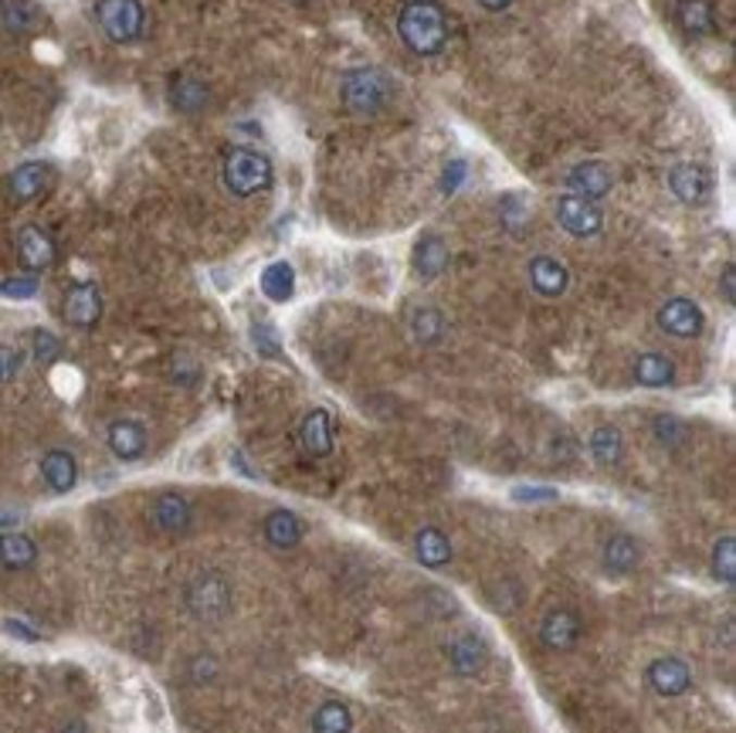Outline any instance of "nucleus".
<instances>
[{"mask_svg":"<svg viewBox=\"0 0 736 733\" xmlns=\"http://www.w3.org/2000/svg\"><path fill=\"white\" fill-rule=\"evenodd\" d=\"M398 35L401 41L421 54V59H435L448 45V17L438 0H408L398 14Z\"/></svg>","mask_w":736,"mask_h":733,"instance_id":"f257e3e1","label":"nucleus"},{"mask_svg":"<svg viewBox=\"0 0 736 733\" xmlns=\"http://www.w3.org/2000/svg\"><path fill=\"white\" fill-rule=\"evenodd\" d=\"M339 96H344V105L357 116H377L394 102V86L390 78L377 69H353L339 82Z\"/></svg>","mask_w":736,"mask_h":733,"instance_id":"f03ea898","label":"nucleus"},{"mask_svg":"<svg viewBox=\"0 0 736 733\" xmlns=\"http://www.w3.org/2000/svg\"><path fill=\"white\" fill-rule=\"evenodd\" d=\"M272 160L262 150H248V147H235L228 157H224V187H228L235 197H254L272 187Z\"/></svg>","mask_w":736,"mask_h":733,"instance_id":"7ed1b4c3","label":"nucleus"},{"mask_svg":"<svg viewBox=\"0 0 736 733\" xmlns=\"http://www.w3.org/2000/svg\"><path fill=\"white\" fill-rule=\"evenodd\" d=\"M184 605L197 622H221L232 611V584L221 571L194 574L184 587Z\"/></svg>","mask_w":736,"mask_h":733,"instance_id":"20e7f679","label":"nucleus"},{"mask_svg":"<svg viewBox=\"0 0 736 733\" xmlns=\"http://www.w3.org/2000/svg\"><path fill=\"white\" fill-rule=\"evenodd\" d=\"M96 21L109 41L133 45L144 38L147 11L139 0H96Z\"/></svg>","mask_w":736,"mask_h":733,"instance_id":"39448f33","label":"nucleus"},{"mask_svg":"<svg viewBox=\"0 0 736 733\" xmlns=\"http://www.w3.org/2000/svg\"><path fill=\"white\" fill-rule=\"evenodd\" d=\"M557 224L574 238H590L604 228V211L594 201H584V197H577V194H567L557 201Z\"/></svg>","mask_w":736,"mask_h":733,"instance_id":"423d86ee","label":"nucleus"},{"mask_svg":"<svg viewBox=\"0 0 736 733\" xmlns=\"http://www.w3.org/2000/svg\"><path fill=\"white\" fill-rule=\"evenodd\" d=\"M659 326H662L669 336H675V340H693V336L702 333L706 316H702V309H699L693 299L675 296V299H669V302L659 309Z\"/></svg>","mask_w":736,"mask_h":733,"instance_id":"0eeeda50","label":"nucleus"},{"mask_svg":"<svg viewBox=\"0 0 736 733\" xmlns=\"http://www.w3.org/2000/svg\"><path fill=\"white\" fill-rule=\"evenodd\" d=\"M645 680H648V686H652L659 696H683L689 686H693V669H689V662L686 659H678V656H662V659H656L652 666L645 669Z\"/></svg>","mask_w":736,"mask_h":733,"instance_id":"6e6552de","label":"nucleus"},{"mask_svg":"<svg viewBox=\"0 0 736 733\" xmlns=\"http://www.w3.org/2000/svg\"><path fill=\"white\" fill-rule=\"evenodd\" d=\"M17 259L27 272H45L59 259V248H54V238L38 228V224H24L17 232Z\"/></svg>","mask_w":736,"mask_h":733,"instance_id":"1a4fd4ad","label":"nucleus"},{"mask_svg":"<svg viewBox=\"0 0 736 733\" xmlns=\"http://www.w3.org/2000/svg\"><path fill=\"white\" fill-rule=\"evenodd\" d=\"M581 632H584V625H581L577 611H571V608H550L540 622V642L547 648H553V653H571V648L581 642Z\"/></svg>","mask_w":736,"mask_h":733,"instance_id":"9d476101","label":"nucleus"},{"mask_svg":"<svg viewBox=\"0 0 736 733\" xmlns=\"http://www.w3.org/2000/svg\"><path fill=\"white\" fill-rule=\"evenodd\" d=\"M567 187H571V194L584 197V201H594V204H598L601 197L611 194L614 174H611V166L601 163V160H584V163H577L574 171L567 174Z\"/></svg>","mask_w":736,"mask_h":733,"instance_id":"9b49d317","label":"nucleus"},{"mask_svg":"<svg viewBox=\"0 0 736 733\" xmlns=\"http://www.w3.org/2000/svg\"><path fill=\"white\" fill-rule=\"evenodd\" d=\"M669 190L683 204H702L713 194V177L699 163H675L669 171Z\"/></svg>","mask_w":736,"mask_h":733,"instance_id":"f8f14e48","label":"nucleus"},{"mask_svg":"<svg viewBox=\"0 0 736 733\" xmlns=\"http://www.w3.org/2000/svg\"><path fill=\"white\" fill-rule=\"evenodd\" d=\"M65 320L75 330H92L102 320V293L92 282H78L65 293Z\"/></svg>","mask_w":736,"mask_h":733,"instance_id":"ddd939ff","label":"nucleus"},{"mask_svg":"<svg viewBox=\"0 0 736 733\" xmlns=\"http://www.w3.org/2000/svg\"><path fill=\"white\" fill-rule=\"evenodd\" d=\"M150 520H153V526L160 533H170V537H174V533H187L190 530L194 510H190L187 496H180V493H160L150 502Z\"/></svg>","mask_w":736,"mask_h":733,"instance_id":"4468645a","label":"nucleus"},{"mask_svg":"<svg viewBox=\"0 0 736 733\" xmlns=\"http://www.w3.org/2000/svg\"><path fill=\"white\" fill-rule=\"evenodd\" d=\"M54 181V171L41 160H32V163H21L17 171L8 177V190L17 204H27V201H38V197L51 187Z\"/></svg>","mask_w":736,"mask_h":733,"instance_id":"2eb2a0df","label":"nucleus"},{"mask_svg":"<svg viewBox=\"0 0 736 733\" xmlns=\"http://www.w3.org/2000/svg\"><path fill=\"white\" fill-rule=\"evenodd\" d=\"M105 442H109V452L116 459L136 462V459H144V452H147V428L139 425V421H133V418H120V421H112V425H109Z\"/></svg>","mask_w":736,"mask_h":733,"instance_id":"dca6fc26","label":"nucleus"},{"mask_svg":"<svg viewBox=\"0 0 736 733\" xmlns=\"http://www.w3.org/2000/svg\"><path fill=\"white\" fill-rule=\"evenodd\" d=\"M529 286L540 293L544 299H557L567 293L571 286V272L560 259H550V256H536L529 262Z\"/></svg>","mask_w":736,"mask_h":733,"instance_id":"f3484780","label":"nucleus"},{"mask_svg":"<svg viewBox=\"0 0 736 733\" xmlns=\"http://www.w3.org/2000/svg\"><path fill=\"white\" fill-rule=\"evenodd\" d=\"M299 442L305 448V456H313V459L333 456V418H329L326 408H313L302 418Z\"/></svg>","mask_w":736,"mask_h":733,"instance_id":"a211bd4d","label":"nucleus"},{"mask_svg":"<svg viewBox=\"0 0 736 733\" xmlns=\"http://www.w3.org/2000/svg\"><path fill=\"white\" fill-rule=\"evenodd\" d=\"M211 102V89L204 78L197 75H174L170 78V105H174L177 112H187V116H194V112H204Z\"/></svg>","mask_w":736,"mask_h":733,"instance_id":"6ab92c4d","label":"nucleus"},{"mask_svg":"<svg viewBox=\"0 0 736 733\" xmlns=\"http://www.w3.org/2000/svg\"><path fill=\"white\" fill-rule=\"evenodd\" d=\"M41 479H45V486L51 493H59V496L72 493L75 483H78V462H75V456L65 452V448H51V452L41 459Z\"/></svg>","mask_w":736,"mask_h":733,"instance_id":"aec40b11","label":"nucleus"},{"mask_svg":"<svg viewBox=\"0 0 736 733\" xmlns=\"http://www.w3.org/2000/svg\"><path fill=\"white\" fill-rule=\"evenodd\" d=\"M448 662L459 675H475V672H483L486 662H489V645L478 635H462L448 645Z\"/></svg>","mask_w":736,"mask_h":733,"instance_id":"412c9836","label":"nucleus"},{"mask_svg":"<svg viewBox=\"0 0 736 733\" xmlns=\"http://www.w3.org/2000/svg\"><path fill=\"white\" fill-rule=\"evenodd\" d=\"M45 24V11L38 0H8L0 8V27L8 35H35L38 27Z\"/></svg>","mask_w":736,"mask_h":733,"instance_id":"4be33fe9","label":"nucleus"},{"mask_svg":"<svg viewBox=\"0 0 736 733\" xmlns=\"http://www.w3.org/2000/svg\"><path fill=\"white\" fill-rule=\"evenodd\" d=\"M675 21L686 35L702 38L716 32V11L710 0H678L675 4Z\"/></svg>","mask_w":736,"mask_h":733,"instance_id":"5701e85b","label":"nucleus"},{"mask_svg":"<svg viewBox=\"0 0 736 733\" xmlns=\"http://www.w3.org/2000/svg\"><path fill=\"white\" fill-rule=\"evenodd\" d=\"M448 262H451V251L441 235H424L414 245V272L421 278H438L448 269Z\"/></svg>","mask_w":736,"mask_h":733,"instance_id":"b1692460","label":"nucleus"},{"mask_svg":"<svg viewBox=\"0 0 736 733\" xmlns=\"http://www.w3.org/2000/svg\"><path fill=\"white\" fill-rule=\"evenodd\" d=\"M265 530V541L275 547V550H292L299 547L302 541V520L292 513V510H272L262 523Z\"/></svg>","mask_w":736,"mask_h":733,"instance_id":"393cba45","label":"nucleus"},{"mask_svg":"<svg viewBox=\"0 0 736 733\" xmlns=\"http://www.w3.org/2000/svg\"><path fill=\"white\" fill-rule=\"evenodd\" d=\"M641 560V547L635 537H628V533H614V537L604 544V568L618 577H625L638 568Z\"/></svg>","mask_w":736,"mask_h":733,"instance_id":"a878e982","label":"nucleus"},{"mask_svg":"<svg viewBox=\"0 0 736 733\" xmlns=\"http://www.w3.org/2000/svg\"><path fill=\"white\" fill-rule=\"evenodd\" d=\"M414 557L424 563V568L438 571L451 560V541L445 537L438 526H424V530H417V537H414Z\"/></svg>","mask_w":736,"mask_h":733,"instance_id":"bb28decb","label":"nucleus"},{"mask_svg":"<svg viewBox=\"0 0 736 733\" xmlns=\"http://www.w3.org/2000/svg\"><path fill=\"white\" fill-rule=\"evenodd\" d=\"M38 560V544L27 533H4L0 537V568L27 571Z\"/></svg>","mask_w":736,"mask_h":733,"instance_id":"cd10ccee","label":"nucleus"},{"mask_svg":"<svg viewBox=\"0 0 736 733\" xmlns=\"http://www.w3.org/2000/svg\"><path fill=\"white\" fill-rule=\"evenodd\" d=\"M635 381L641 387H669L675 384V363L665 353H641L635 360Z\"/></svg>","mask_w":736,"mask_h":733,"instance_id":"c85d7f7f","label":"nucleus"},{"mask_svg":"<svg viewBox=\"0 0 736 733\" xmlns=\"http://www.w3.org/2000/svg\"><path fill=\"white\" fill-rule=\"evenodd\" d=\"M262 293L272 302H289L292 293H296V269L289 262H272L262 272Z\"/></svg>","mask_w":736,"mask_h":733,"instance_id":"c756f323","label":"nucleus"},{"mask_svg":"<svg viewBox=\"0 0 736 733\" xmlns=\"http://www.w3.org/2000/svg\"><path fill=\"white\" fill-rule=\"evenodd\" d=\"M353 730V713L347 703L326 699L320 703V710L313 713V733H350Z\"/></svg>","mask_w":736,"mask_h":733,"instance_id":"7c9ffc66","label":"nucleus"},{"mask_svg":"<svg viewBox=\"0 0 736 733\" xmlns=\"http://www.w3.org/2000/svg\"><path fill=\"white\" fill-rule=\"evenodd\" d=\"M590 456L598 459L601 465H618L621 456H625V438H621V432L614 425L594 428V435H590Z\"/></svg>","mask_w":736,"mask_h":733,"instance_id":"2f4dec72","label":"nucleus"},{"mask_svg":"<svg viewBox=\"0 0 736 733\" xmlns=\"http://www.w3.org/2000/svg\"><path fill=\"white\" fill-rule=\"evenodd\" d=\"M441 333H445V316L438 313V309H432V306L414 309V313H411V336L417 344H424V347L438 344Z\"/></svg>","mask_w":736,"mask_h":733,"instance_id":"473e14b6","label":"nucleus"},{"mask_svg":"<svg viewBox=\"0 0 736 733\" xmlns=\"http://www.w3.org/2000/svg\"><path fill=\"white\" fill-rule=\"evenodd\" d=\"M713 574L723 584L736 581V544H733V537L716 541V547H713Z\"/></svg>","mask_w":736,"mask_h":733,"instance_id":"72a5a7b5","label":"nucleus"},{"mask_svg":"<svg viewBox=\"0 0 736 733\" xmlns=\"http://www.w3.org/2000/svg\"><path fill=\"white\" fill-rule=\"evenodd\" d=\"M32 353H35L41 363H54V360L62 357V344H59V336L48 333V330H35V333H32Z\"/></svg>","mask_w":736,"mask_h":733,"instance_id":"f704fd0d","label":"nucleus"},{"mask_svg":"<svg viewBox=\"0 0 736 733\" xmlns=\"http://www.w3.org/2000/svg\"><path fill=\"white\" fill-rule=\"evenodd\" d=\"M0 296H4V299H32V296H38V278L35 275L4 278V282H0Z\"/></svg>","mask_w":736,"mask_h":733,"instance_id":"c9c22d12","label":"nucleus"},{"mask_svg":"<svg viewBox=\"0 0 736 733\" xmlns=\"http://www.w3.org/2000/svg\"><path fill=\"white\" fill-rule=\"evenodd\" d=\"M656 435H659L662 445H675V442L686 438V428H683V421H675L669 414H659L656 418Z\"/></svg>","mask_w":736,"mask_h":733,"instance_id":"e433bc0d","label":"nucleus"},{"mask_svg":"<svg viewBox=\"0 0 736 733\" xmlns=\"http://www.w3.org/2000/svg\"><path fill=\"white\" fill-rule=\"evenodd\" d=\"M21 363H24V357L17 347H0V381H14Z\"/></svg>","mask_w":736,"mask_h":733,"instance_id":"4c0bfd02","label":"nucleus"},{"mask_svg":"<svg viewBox=\"0 0 736 733\" xmlns=\"http://www.w3.org/2000/svg\"><path fill=\"white\" fill-rule=\"evenodd\" d=\"M251 336H254V347H259L265 357H278V336H275V330H272V326L259 323V326L251 330Z\"/></svg>","mask_w":736,"mask_h":733,"instance_id":"58836bf2","label":"nucleus"},{"mask_svg":"<svg viewBox=\"0 0 736 733\" xmlns=\"http://www.w3.org/2000/svg\"><path fill=\"white\" fill-rule=\"evenodd\" d=\"M520 221H526L523 201H520V197H506V201H502V224L509 232H520Z\"/></svg>","mask_w":736,"mask_h":733,"instance_id":"ea45409f","label":"nucleus"},{"mask_svg":"<svg viewBox=\"0 0 736 733\" xmlns=\"http://www.w3.org/2000/svg\"><path fill=\"white\" fill-rule=\"evenodd\" d=\"M214 672H217V666L208 656H201V659L194 662V680H214Z\"/></svg>","mask_w":736,"mask_h":733,"instance_id":"a19ab883","label":"nucleus"},{"mask_svg":"<svg viewBox=\"0 0 736 733\" xmlns=\"http://www.w3.org/2000/svg\"><path fill=\"white\" fill-rule=\"evenodd\" d=\"M723 299H726L729 306L736 302V272H733V265L723 269Z\"/></svg>","mask_w":736,"mask_h":733,"instance_id":"79ce46f5","label":"nucleus"},{"mask_svg":"<svg viewBox=\"0 0 736 733\" xmlns=\"http://www.w3.org/2000/svg\"><path fill=\"white\" fill-rule=\"evenodd\" d=\"M462 174H465V163H462V160H456V163H451V171H445V190H448V194L459 187L456 181H459Z\"/></svg>","mask_w":736,"mask_h":733,"instance_id":"37998d69","label":"nucleus"},{"mask_svg":"<svg viewBox=\"0 0 736 733\" xmlns=\"http://www.w3.org/2000/svg\"><path fill=\"white\" fill-rule=\"evenodd\" d=\"M516 499H557V489H516Z\"/></svg>","mask_w":736,"mask_h":733,"instance_id":"c03bdc74","label":"nucleus"},{"mask_svg":"<svg viewBox=\"0 0 736 733\" xmlns=\"http://www.w3.org/2000/svg\"><path fill=\"white\" fill-rule=\"evenodd\" d=\"M4 629L11 632V635H17V638H24V642H38V635L35 632H27L21 622H4Z\"/></svg>","mask_w":736,"mask_h":733,"instance_id":"a18cd8bd","label":"nucleus"},{"mask_svg":"<svg viewBox=\"0 0 736 733\" xmlns=\"http://www.w3.org/2000/svg\"><path fill=\"white\" fill-rule=\"evenodd\" d=\"M486 11H492V14H499V11H506V8H513V0H478Z\"/></svg>","mask_w":736,"mask_h":733,"instance_id":"49530a36","label":"nucleus"},{"mask_svg":"<svg viewBox=\"0 0 736 733\" xmlns=\"http://www.w3.org/2000/svg\"><path fill=\"white\" fill-rule=\"evenodd\" d=\"M62 733H89V726L78 723V720H72V723H65V726H62Z\"/></svg>","mask_w":736,"mask_h":733,"instance_id":"de8ad7c7","label":"nucleus"},{"mask_svg":"<svg viewBox=\"0 0 736 733\" xmlns=\"http://www.w3.org/2000/svg\"><path fill=\"white\" fill-rule=\"evenodd\" d=\"M14 523H17V520H14L11 513H0V530H4V526H14Z\"/></svg>","mask_w":736,"mask_h":733,"instance_id":"09e8293b","label":"nucleus"}]
</instances>
